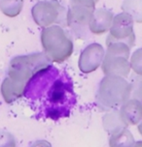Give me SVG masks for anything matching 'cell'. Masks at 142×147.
Masks as SVG:
<instances>
[{
    "instance_id": "obj_9",
    "label": "cell",
    "mask_w": 142,
    "mask_h": 147,
    "mask_svg": "<svg viewBox=\"0 0 142 147\" xmlns=\"http://www.w3.org/2000/svg\"><path fill=\"white\" fill-rule=\"evenodd\" d=\"M105 56L103 47L98 43L87 46L79 57L78 67L84 74H91L100 67Z\"/></svg>"
},
{
    "instance_id": "obj_15",
    "label": "cell",
    "mask_w": 142,
    "mask_h": 147,
    "mask_svg": "<svg viewBox=\"0 0 142 147\" xmlns=\"http://www.w3.org/2000/svg\"><path fill=\"white\" fill-rule=\"evenodd\" d=\"M124 13H127L137 22H142V0H125L122 5Z\"/></svg>"
},
{
    "instance_id": "obj_22",
    "label": "cell",
    "mask_w": 142,
    "mask_h": 147,
    "mask_svg": "<svg viewBox=\"0 0 142 147\" xmlns=\"http://www.w3.org/2000/svg\"><path fill=\"white\" fill-rule=\"evenodd\" d=\"M94 2H97V1H98V0H94Z\"/></svg>"
},
{
    "instance_id": "obj_3",
    "label": "cell",
    "mask_w": 142,
    "mask_h": 147,
    "mask_svg": "<svg viewBox=\"0 0 142 147\" xmlns=\"http://www.w3.org/2000/svg\"><path fill=\"white\" fill-rule=\"evenodd\" d=\"M41 44L44 53L51 62L62 63L73 53V42L69 34L59 25L43 28Z\"/></svg>"
},
{
    "instance_id": "obj_14",
    "label": "cell",
    "mask_w": 142,
    "mask_h": 147,
    "mask_svg": "<svg viewBox=\"0 0 142 147\" xmlns=\"http://www.w3.org/2000/svg\"><path fill=\"white\" fill-rule=\"evenodd\" d=\"M23 7V0H0V11L9 18L20 15Z\"/></svg>"
},
{
    "instance_id": "obj_6",
    "label": "cell",
    "mask_w": 142,
    "mask_h": 147,
    "mask_svg": "<svg viewBox=\"0 0 142 147\" xmlns=\"http://www.w3.org/2000/svg\"><path fill=\"white\" fill-rule=\"evenodd\" d=\"M106 46L107 51L101 64L102 72L105 76L128 78L131 69L128 61L130 49L123 43H110Z\"/></svg>"
},
{
    "instance_id": "obj_2",
    "label": "cell",
    "mask_w": 142,
    "mask_h": 147,
    "mask_svg": "<svg viewBox=\"0 0 142 147\" xmlns=\"http://www.w3.org/2000/svg\"><path fill=\"white\" fill-rule=\"evenodd\" d=\"M75 104L72 83L66 75H59L48 88L46 98L47 115L57 119L69 114L70 107Z\"/></svg>"
},
{
    "instance_id": "obj_21",
    "label": "cell",
    "mask_w": 142,
    "mask_h": 147,
    "mask_svg": "<svg viewBox=\"0 0 142 147\" xmlns=\"http://www.w3.org/2000/svg\"><path fill=\"white\" fill-rule=\"evenodd\" d=\"M132 147H142V141L139 140V141H135L134 145H133Z\"/></svg>"
},
{
    "instance_id": "obj_5",
    "label": "cell",
    "mask_w": 142,
    "mask_h": 147,
    "mask_svg": "<svg viewBox=\"0 0 142 147\" xmlns=\"http://www.w3.org/2000/svg\"><path fill=\"white\" fill-rule=\"evenodd\" d=\"M94 0H70L66 22L77 39L86 40L91 37L90 23L96 11Z\"/></svg>"
},
{
    "instance_id": "obj_18",
    "label": "cell",
    "mask_w": 142,
    "mask_h": 147,
    "mask_svg": "<svg viewBox=\"0 0 142 147\" xmlns=\"http://www.w3.org/2000/svg\"><path fill=\"white\" fill-rule=\"evenodd\" d=\"M17 140L10 132L0 130V147H16Z\"/></svg>"
},
{
    "instance_id": "obj_10",
    "label": "cell",
    "mask_w": 142,
    "mask_h": 147,
    "mask_svg": "<svg viewBox=\"0 0 142 147\" xmlns=\"http://www.w3.org/2000/svg\"><path fill=\"white\" fill-rule=\"evenodd\" d=\"M114 20V15L106 9H97L94 11L90 23V31L94 35H101L110 30Z\"/></svg>"
},
{
    "instance_id": "obj_11",
    "label": "cell",
    "mask_w": 142,
    "mask_h": 147,
    "mask_svg": "<svg viewBox=\"0 0 142 147\" xmlns=\"http://www.w3.org/2000/svg\"><path fill=\"white\" fill-rule=\"evenodd\" d=\"M120 113L128 126L137 125L142 120V103L138 100L130 99L121 107Z\"/></svg>"
},
{
    "instance_id": "obj_13",
    "label": "cell",
    "mask_w": 142,
    "mask_h": 147,
    "mask_svg": "<svg viewBox=\"0 0 142 147\" xmlns=\"http://www.w3.org/2000/svg\"><path fill=\"white\" fill-rule=\"evenodd\" d=\"M134 143V138L128 128L109 138V147H132Z\"/></svg>"
},
{
    "instance_id": "obj_19",
    "label": "cell",
    "mask_w": 142,
    "mask_h": 147,
    "mask_svg": "<svg viewBox=\"0 0 142 147\" xmlns=\"http://www.w3.org/2000/svg\"><path fill=\"white\" fill-rule=\"evenodd\" d=\"M30 147H52V145L47 140H37L33 144H31Z\"/></svg>"
},
{
    "instance_id": "obj_4",
    "label": "cell",
    "mask_w": 142,
    "mask_h": 147,
    "mask_svg": "<svg viewBox=\"0 0 142 147\" xmlns=\"http://www.w3.org/2000/svg\"><path fill=\"white\" fill-rule=\"evenodd\" d=\"M50 65H52V62L47 58L44 52L19 55L10 61L7 78L25 89L31 78Z\"/></svg>"
},
{
    "instance_id": "obj_1",
    "label": "cell",
    "mask_w": 142,
    "mask_h": 147,
    "mask_svg": "<svg viewBox=\"0 0 142 147\" xmlns=\"http://www.w3.org/2000/svg\"><path fill=\"white\" fill-rule=\"evenodd\" d=\"M130 99V84L126 78L105 76L99 82L96 102L103 111L117 109Z\"/></svg>"
},
{
    "instance_id": "obj_8",
    "label": "cell",
    "mask_w": 142,
    "mask_h": 147,
    "mask_svg": "<svg viewBox=\"0 0 142 147\" xmlns=\"http://www.w3.org/2000/svg\"><path fill=\"white\" fill-rule=\"evenodd\" d=\"M133 18L127 13H121L114 17L106 45L110 43H123L128 48H132L135 43V34L133 31Z\"/></svg>"
},
{
    "instance_id": "obj_20",
    "label": "cell",
    "mask_w": 142,
    "mask_h": 147,
    "mask_svg": "<svg viewBox=\"0 0 142 147\" xmlns=\"http://www.w3.org/2000/svg\"><path fill=\"white\" fill-rule=\"evenodd\" d=\"M137 129H138V133L140 134L141 136H142V120H141V122L138 124V127H137Z\"/></svg>"
},
{
    "instance_id": "obj_17",
    "label": "cell",
    "mask_w": 142,
    "mask_h": 147,
    "mask_svg": "<svg viewBox=\"0 0 142 147\" xmlns=\"http://www.w3.org/2000/svg\"><path fill=\"white\" fill-rule=\"evenodd\" d=\"M130 68L136 75L142 76V48L133 52L130 58Z\"/></svg>"
},
{
    "instance_id": "obj_16",
    "label": "cell",
    "mask_w": 142,
    "mask_h": 147,
    "mask_svg": "<svg viewBox=\"0 0 142 147\" xmlns=\"http://www.w3.org/2000/svg\"><path fill=\"white\" fill-rule=\"evenodd\" d=\"M130 99L138 100L142 103V76L133 75L130 78Z\"/></svg>"
},
{
    "instance_id": "obj_7",
    "label": "cell",
    "mask_w": 142,
    "mask_h": 147,
    "mask_svg": "<svg viewBox=\"0 0 142 147\" xmlns=\"http://www.w3.org/2000/svg\"><path fill=\"white\" fill-rule=\"evenodd\" d=\"M33 20L43 28L59 24L66 26L67 10L57 0H40L31 9Z\"/></svg>"
},
{
    "instance_id": "obj_12",
    "label": "cell",
    "mask_w": 142,
    "mask_h": 147,
    "mask_svg": "<svg viewBox=\"0 0 142 147\" xmlns=\"http://www.w3.org/2000/svg\"><path fill=\"white\" fill-rule=\"evenodd\" d=\"M102 126L104 130L109 134V136L116 135L120 133L124 129L128 128V125L124 122L121 116L120 110L114 109L110 110L102 117Z\"/></svg>"
}]
</instances>
